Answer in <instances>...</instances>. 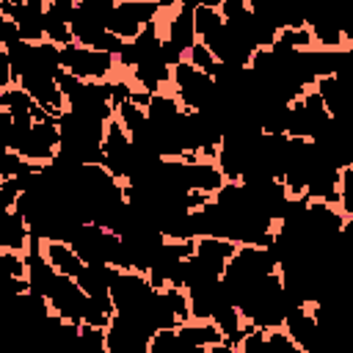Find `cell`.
I'll list each match as a JSON object with an SVG mask.
<instances>
[{
  "label": "cell",
  "mask_w": 353,
  "mask_h": 353,
  "mask_svg": "<svg viewBox=\"0 0 353 353\" xmlns=\"http://www.w3.org/2000/svg\"><path fill=\"white\" fill-rule=\"evenodd\" d=\"M69 353H108L105 345V328H91V325H77V339Z\"/></svg>",
  "instance_id": "cell-10"
},
{
  "label": "cell",
  "mask_w": 353,
  "mask_h": 353,
  "mask_svg": "<svg viewBox=\"0 0 353 353\" xmlns=\"http://www.w3.org/2000/svg\"><path fill=\"white\" fill-rule=\"evenodd\" d=\"M160 17V3H146V0H124V3H113V14L108 19V30L121 39V41H132L135 36H141V30L146 25H152Z\"/></svg>",
  "instance_id": "cell-2"
},
{
  "label": "cell",
  "mask_w": 353,
  "mask_h": 353,
  "mask_svg": "<svg viewBox=\"0 0 353 353\" xmlns=\"http://www.w3.org/2000/svg\"><path fill=\"white\" fill-rule=\"evenodd\" d=\"M25 270H28L25 254H17V251H3L0 254V276H6V279H25Z\"/></svg>",
  "instance_id": "cell-13"
},
{
  "label": "cell",
  "mask_w": 353,
  "mask_h": 353,
  "mask_svg": "<svg viewBox=\"0 0 353 353\" xmlns=\"http://www.w3.org/2000/svg\"><path fill=\"white\" fill-rule=\"evenodd\" d=\"M0 14L17 25L25 44L44 41V0H0Z\"/></svg>",
  "instance_id": "cell-3"
},
{
  "label": "cell",
  "mask_w": 353,
  "mask_h": 353,
  "mask_svg": "<svg viewBox=\"0 0 353 353\" xmlns=\"http://www.w3.org/2000/svg\"><path fill=\"white\" fill-rule=\"evenodd\" d=\"M41 254L47 259V265L58 273V276H66V279H77L83 273V262L80 256L72 251L69 243H61V240H41Z\"/></svg>",
  "instance_id": "cell-7"
},
{
  "label": "cell",
  "mask_w": 353,
  "mask_h": 353,
  "mask_svg": "<svg viewBox=\"0 0 353 353\" xmlns=\"http://www.w3.org/2000/svg\"><path fill=\"white\" fill-rule=\"evenodd\" d=\"M105 345L108 353H149V334L113 314L110 325L105 328Z\"/></svg>",
  "instance_id": "cell-6"
},
{
  "label": "cell",
  "mask_w": 353,
  "mask_h": 353,
  "mask_svg": "<svg viewBox=\"0 0 353 353\" xmlns=\"http://www.w3.org/2000/svg\"><path fill=\"white\" fill-rule=\"evenodd\" d=\"M176 336L188 345H196V347H212V345L223 342L221 331L210 320H188V323L176 325Z\"/></svg>",
  "instance_id": "cell-9"
},
{
  "label": "cell",
  "mask_w": 353,
  "mask_h": 353,
  "mask_svg": "<svg viewBox=\"0 0 353 353\" xmlns=\"http://www.w3.org/2000/svg\"><path fill=\"white\" fill-rule=\"evenodd\" d=\"M185 63H190L193 69H199V72H204L207 77H215V72H218V61L212 58V52L201 44V41H196L188 52H185Z\"/></svg>",
  "instance_id": "cell-12"
},
{
  "label": "cell",
  "mask_w": 353,
  "mask_h": 353,
  "mask_svg": "<svg viewBox=\"0 0 353 353\" xmlns=\"http://www.w3.org/2000/svg\"><path fill=\"white\" fill-rule=\"evenodd\" d=\"M163 11L168 14V19L163 22L165 28L160 30L163 39H168L171 44H176L182 52H188L199 39H196V28H193V3L182 0V3H163Z\"/></svg>",
  "instance_id": "cell-4"
},
{
  "label": "cell",
  "mask_w": 353,
  "mask_h": 353,
  "mask_svg": "<svg viewBox=\"0 0 353 353\" xmlns=\"http://www.w3.org/2000/svg\"><path fill=\"white\" fill-rule=\"evenodd\" d=\"M85 301H88V298L83 295V290L77 287V281H74V279H66V276H58L52 292L47 295L50 312H52L55 317H61L63 323H74V325H80V320H83Z\"/></svg>",
  "instance_id": "cell-5"
},
{
  "label": "cell",
  "mask_w": 353,
  "mask_h": 353,
  "mask_svg": "<svg viewBox=\"0 0 353 353\" xmlns=\"http://www.w3.org/2000/svg\"><path fill=\"white\" fill-rule=\"evenodd\" d=\"M0 245L6 251H17V254H28L30 245V229L25 223V218L14 210L0 212Z\"/></svg>",
  "instance_id": "cell-8"
},
{
  "label": "cell",
  "mask_w": 353,
  "mask_h": 353,
  "mask_svg": "<svg viewBox=\"0 0 353 353\" xmlns=\"http://www.w3.org/2000/svg\"><path fill=\"white\" fill-rule=\"evenodd\" d=\"M44 41L55 44V47H66L72 44V33H69V25L55 17L52 11H47V3H44Z\"/></svg>",
  "instance_id": "cell-11"
},
{
  "label": "cell",
  "mask_w": 353,
  "mask_h": 353,
  "mask_svg": "<svg viewBox=\"0 0 353 353\" xmlns=\"http://www.w3.org/2000/svg\"><path fill=\"white\" fill-rule=\"evenodd\" d=\"M58 58H61V69L83 83H105V80H113V74L119 72L116 55L94 52V50H85L77 44L58 47Z\"/></svg>",
  "instance_id": "cell-1"
}]
</instances>
